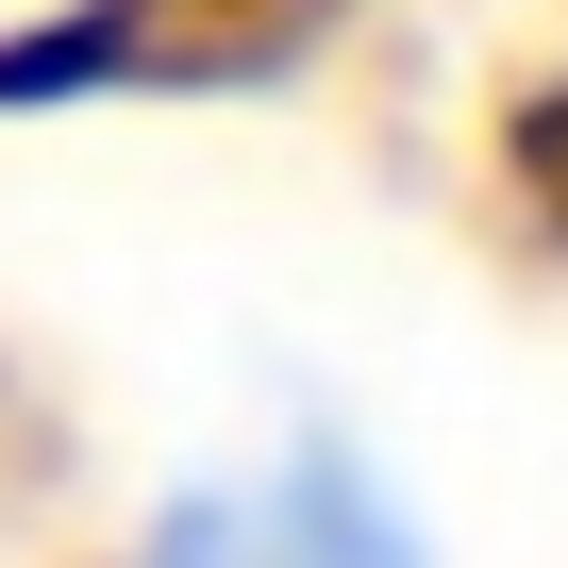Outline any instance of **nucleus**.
Segmentation results:
<instances>
[{"mask_svg":"<svg viewBox=\"0 0 568 568\" xmlns=\"http://www.w3.org/2000/svg\"><path fill=\"white\" fill-rule=\"evenodd\" d=\"M151 568H267V501H234V485H201V501H168V535H151Z\"/></svg>","mask_w":568,"mask_h":568,"instance_id":"nucleus-2","label":"nucleus"},{"mask_svg":"<svg viewBox=\"0 0 568 568\" xmlns=\"http://www.w3.org/2000/svg\"><path fill=\"white\" fill-rule=\"evenodd\" d=\"M251 501H267V568H418V518L385 501V468L352 435H302Z\"/></svg>","mask_w":568,"mask_h":568,"instance_id":"nucleus-1","label":"nucleus"}]
</instances>
